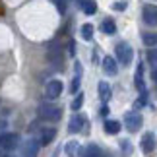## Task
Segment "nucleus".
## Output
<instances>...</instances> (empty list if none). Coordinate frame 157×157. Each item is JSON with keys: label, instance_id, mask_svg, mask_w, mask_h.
Returning a JSON list of instances; mask_svg holds the SVG:
<instances>
[{"label": "nucleus", "instance_id": "nucleus-1", "mask_svg": "<svg viewBox=\"0 0 157 157\" xmlns=\"http://www.w3.org/2000/svg\"><path fill=\"white\" fill-rule=\"evenodd\" d=\"M37 114H39L41 120H47V122H56V120H60V117H62V111H60V107L52 105V103H43V105H39Z\"/></svg>", "mask_w": 157, "mask_h": 157}, {"label": "nucleus", "instance_id": "nucleus-2", "mask_svg": "<svg viewBox=\"0 0 157 157\" xmlns=\"http://www.w3.org/2000/svg\"><path fill=\"white\" fill-rule=\"evenodd\" d=\"M114 52H117V58H118V62L122 64V66H128L132 62V58H134V51H132V47L128 43H124V41L117 43Z\"/></svg>", "mask_w": 157, "mask_h": 157}, {"label": "nucleus", "instance_id": "nucleus-3", "mask_svg": "<svg viewBox=\"0 0 157 157\" xmlns=\"http://www.w3.org/2000/svg\"><path fill=\"white\" fill-rule=\"evenodd\" d=\"M17 146H20V136L17 134H14V132H2L0 134V149L14 151Z\"/></svg>", "mask_w": 157, "mask_h": 157}, {"label": "nucleus", "instance_id": "nucleus-4", "mask_svg": "<svg viewBox=\"0 0 157 157\" xmlns=\"http://www.w3.org/2000/svg\"><path fill=\"white\" fill-rule=\"evenodd\" d=\"M142 122H144V118H142V114L138 111H128V113H126L124 124H126V128H128L130 132H138L142 128Z\"/></svg>", "mask_w": 157, "mask_h": 157}, {"label": "nucleus", "instance_id": "nucleus-5", "mask_svg": "<svg viewBox=\"0 0 157 157\" xmlns=\"http://www.w3.org/2000/svg\"><path fill=\"white\" fill-rule=\"evenodd\" d=\"M62 89H64V86H62L60 80H51L45 86V97L47 99H58L60 93H62Z\"/></svg>", "mask_w": 157, "mask_h": 157}, {"label": "nucleus", "instance_id": "nucleus-6", "mask_svg": "<svg viewBox=\"0 0 157 157\" xmlns=\"http://www.w3.org/2000/svg\"><path fill=\"white\" fill-rule=\"evenodd\" d=\"M49 60L54 64V66H62V47H60L58 43H52L49 47Z\"/></svg>", "mask_w": 157, "mask_h": 157}, {"label": "nucleus", "instance_id": "nucleus-7", "mask_svg": "<svg viewBox=\"0 0 157 157\" xmlns=\"http://www.w3.org/2000/svg\"><path fill=\"white\" fill-rule=\"evenodd\" d=\"M142 17L144 23H147V25H157V6H146L142 12Z\"/></svg>", "mask_w": 157, "mask_h": 157}, {"label": "nucleus", "instance_id": "nucleus-8", "mask_svg": "<svg viewBox=\"0 0 157 157\" xmlns=\"http://www.w3.org/2000/svg\"><path fill=\"white\" fill-rule=\"evenodd\" d=\"M56 138V130L54 128H41L39 132V146H49V144Z\"/></svg>", "mask_w": 157, "mask_h": 157}, {"label": "nucleus", "instance_id": "nucleus-9", "mask_svg": "<svg viewBox=\"0 0 157 157\" xmlns=\"http://www.w3.org/2000/svg\"><path fill=\"white\" fill-rule=\"evenodd\" d=\"M83 126H86V118H83L82 114H74V117L70 118V122H68V130L72 134H76V132H82Z\"/></svg>", "mask_w": 157, "mask_h": 157}, {"label": "nucleus", "instance_id": "nucleus-10", "mask_svg": "<svg viewBox=\"0 0 157 157\" xmlns=\"http://www.w3.org/2000/svg\"><path fill=\"white\" fill-rule=\"evenodd\" d=\"M153 149H155V136L151 132H147V134H144V138H142V151L146 155H149Z\"/></svg>", "mask_w": 157, "mask_h": 157}, {"label": "nucleus", "instance_id": "nucleus-11", "mask_svg": "<svg viewBox=\"0 0 157 157\" xmlns=\"http://www.w3.org/2000/svg\"><path fill=\"white\" fill-rule=\"evenodd\" d=\"M37 151H39V142L37 140H27L23 144V157H37Z\"/></svg>", "mask_w": 157, "mask_h": 157}, {"label": "nucleus", "instance_id": "nucleus-12", "mask_svg": "<svg viewBox=\"0 0 157 157\" xmlns=\"http://www.w3.org/2000/svg\"><path fill=\"white\" fill-rule=\"evenodd\" d=\"M103 70H105V74H109V76H114V74L118 72L117 60H114L113 56H105V58H103Z\"/></svg>", "mask_w": 157, "mask_h": 157}, {"label": "nucleus", "instance_id": "nucleus-13", "mask_svg": "<svg viewBox=\"0 0 157 157\" xmlns=\"http://www.w3.org/2000/svg\"><path fill=\"white\" fill-rule=\"evenodd\" d=\"M101 155H103V151H101V147L97 144H87L82 149V157H101Z\"/></svg>", "mask_w": 157, "mask_h": 157}, {"label": "nucleus", "instance_id": "nucleus-14", "mask_svg": "<svg viewBox=\"0 0 157 157\" xmlns=\"http://www.w3.org/2000/svg\"><path fill=\"white\" fill-rule=\"evenodd\" d=\"M134 83H136V87H138V91H140V93H146V83H144V66H142V64L136 68Z\"/></svg>", "mask_w": 157, "mask_h": 157}, {"label": "nucleus", "instance_id": "nucleus-15", "mask_svg": "<svg viewBox=\"0 0 157 157\" xmlns=\"http://www.w3.org/2000/svg\"><path fill=\"white\" fill-rule=\"evenodd\" d=\"M111 86H109L107 82H99V97H101V101L103 103H107L109 99H111Z\"/></svg>", "mask_w": 157, "mask_h": 157}, {"label": "nucleus", "instance_id": "nucleus-16", "mask_svg": "<svg viewBox=\"0 0 157 157\" xmlns=\"http://www.w3.org/2000/svg\"><path fill=\"white\" fill-rule=\"evenodd\" d=\"M82 2V10L86 12L87 16H93L95 12H97V2L95 0H80Z\"/></svg>", "mask_w": 157, "mask_h": 157}, {"label": "nucleus", "instance_id": "nucleus-17", "mask_svg": "<svg viewBox=\"0 0 157 157\" xmlns=\"http://www.w3.org/2000/svg\"><path fill=\"white\" fill-rule=\"evenodd\" d=\"M64 151H66V155H68V157H76L78 153H80V144H78L76 140L68 142V144L64 146Z\"/></svg>", "mask_w": 157, "mask_h": 157}, {"label": "nucleus", "instance_id": "nucleus-18", "mask_svg": "<svg viewBox=\"0 0 157 157\" xmlns=\"http://www.w3.org/2000/svg\"><path fill=\"white\" fill-rule=\"evenodd\" d=\"M142 41H144V45H146V47L155 49V47H157V33H144L142 35Z\"/></svg>", "mask_w": 157, "mask_h": 157}, {"label": "nucleus", "instance_id": "nucleus-19", "mask_svg": "<svg viewBox=\"0 0 157 157\" xmlns=\"http://www.w3.org/2000/svg\"><path fill=\"white\" fill-rule=\"evenodd\" d=\"M105 130H107V134H118L120 122L118 120H105Z\"/></svg>", "mask_w": 157, "mask_h": 157}, {"label": "nucleus", "instance_id": "nucleus-20", "mask_svg": "<svg viewBox=\"0 0 157 157\" xmlns=\"http://www.w3.org/2000/svg\"><path fill=\"white\" fill-rule=\"evenodd\" d=\"M101 31L107 33V35H113L114 31H117V25H114L113 20H103L101 21Z\"/></svg>", "mask_w": 157, "mask_h": 157}, {"label": "nucleus", "instance_id": "nucleus-21", "mask_svg": "<svg viewBox=\"0 0 157 157\" xmlns=\"http://www.w3.org/2000/svg\"><path fill=\"white\" fill-rule=\"evenodd\" d=\"M82 37L86 39V41H91L93 39V25H91V23L82 25Z\"/></svg>", "mask_w": 157, "mask_h": 157}, {"label": "nucleus", "instance_id": "nucleus-22", "mask_svg": "<svg viewBox=\"0 0 157 157\" xmlns=\"http://www.w3.org/2000/svg\"><path fill=\"white\" fill-rule=\"evenodd\" d=\"M146 60L153 66V68H157V47H155V49H149V51H147Z\"/></svg>", "mask_w": 157, "mask_h": 157}, {"label": "nucleus", "instance_id": "nucleus-23", "mask_svg": "<svg viewBox=\"0 0 157 157\" xmlns=\"http://www.w3.org/2000/svg\"><path fill=\"white\" fill-rule=\"evenodd\" d=\"M83 105V93H76L74 101H72V111H80Z\"/></svg>", "mask_w": 157, "mask_h": 157}, {"label": "nucleus", "instance_id": "nucleus-24", "mask_svg": "<svg viewBox=\"0 0 157 157\" xmlns=\"http://www.w3.org/2000/svg\"><path fill=\"white\" fill-rule=\"evenodd\" d=\"M52 2H54V6H56V10L60 12V14H64L66 8H68V2H70V0H52Z\"/></svg>", "mask_w": 157, "mask_h": 157}, {"label": "nucleus", "instance_id": "nucleus-25", "mask_svg": "<svg viewBox=\"0 0 157 157\" xmlns=\"http://www.w3.org/2000/svg\"><path fill=\"white\" fill-rule=\"evenodd\" d=\"M78 89H80V76H76L74 80L70 83V93H78Z\"/></svg>", "mask_w": 157, "mask_h": 157}, {"label": "nucleus", "instance_id": "nucleus-26", "mask_svg": "<svg viewBox=\"0 0 157 157\" xmlns=\"http://www.w3.org/2000/svg\"><path fill=\"white\" fill-rule=\"evenodd\" d=\"M124 8H126L124 2H114V4H113V10H117V12H122Z\"/></svg>", "mask_w": 157, "mask_h": 157}, {"label": "nucleus", "instance_id": "nucleus-27", "mask_svg": "<svg viewBox=\"0 0 157 157\" xmlns=\"http://www.w3.org/2000/svg\"><path fill=\"white\" fill-rule=\"evenodd\" d=\"M151 80L157 83V68H153V72H151Z\"/></svg>", "mask_w": 157, "mask_h": 157}, {"label": "nucleus", "instance_id": "nucleus-28", "mask_svg": "<svg viewBox=\"0 0 157 157\" xmlns=\"http://www.w3.org/2000/svg\"><path fill=\"white\" fill-rule=\"evenodd\" d=\"M6 128V120H0V130H4Z\"/></svg>", "mask_w": 157, "mask_h": 157}, {"label": "nucleus", "instance_id": "nucleus-29", "mask_svg": "<svg viewBox=\"0 0 157 157\" xmlns=\"http://www.w3.org/2000/svg\"><path fill=\"white\" fill-rule=\"evenodd\" d=\"M2 157H14V155H2Z\"/></svg>", "mask_w": 157, "mask_h": 157}]
</instances>
